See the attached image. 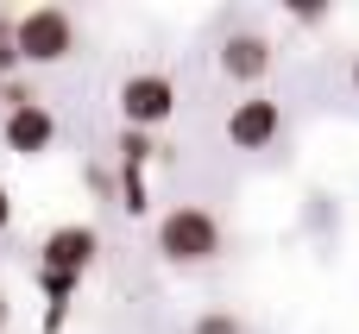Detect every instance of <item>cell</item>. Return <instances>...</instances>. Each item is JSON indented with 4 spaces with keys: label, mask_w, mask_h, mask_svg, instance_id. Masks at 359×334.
I'll return each mask as SVG.
<instances>
[{
    "label": "cell",
    "mask_w": 359,
    "mask_h": 334,
    "mask_svg": "<svg viewBox=\"0 0 359 334\" xmlns=\"http://www.w3.org/2000/svg\"><path fill=\"white\" fill-rule=\"evenodd\" d=\"M158 259L164 265H208V259H221V221L208 215V208H196V202H177L164 221H158Z\"/></svg>",
    "instance_id": "obj_1"
},
{
    "label": "cell",
    "mask_w": 359,
    "mask_h": 334,
    "mask_svg": "<svg viewBox=\"0 0 359 334\" xmlns=\"http://www.w3.org/2000/svg\"><path fill=\"white\" fill-rule=\"evenodd\" d=\"M13 32H19V63H63L76 51V19L63 6H32L13 19Z\"/></svg>",
    "instance_id": "obj_2"
},
{
    "label": "cell",
    "mask_w": 359,
    "mask_h": 334,
    "mask_svg": "<svg viewBox=\"0 0 359 334\" xmlns=\"http://www.w3.org/2000/svg\"><path fill=\"white\" fill-rule=\"evenodd\" d=\"M170 114H177V82L170 76L139 69V76L120 82V120H126V133H158Z\"/></svg>",
    "instance_id": "obj_3"
},
{
    "label": "cell",
    "mask_w": 359,
    "mask_h": 334,
    "mask_svg": "<svg viewBox=\"0 0 359 334\" xmlns=\"http://www.w3.org/2000/svg\"><path fill=\"white\" fill-rule=\"evenodd\" d=\"M278 133H284V107H278L271 95L233 101V114H227V145H233V152H265Z\"/></svg>",
    "instance_id": "obj_4"
},
{
    "label": "cell",
    "mask_w": 359,
    "mask_h": 334,
    "mask_svg": "<svg viewBox=\"0 0 359 334\" xmlns=\"http://www.w3.org/2000/svg\"><path fill=\"white\" fill-rule=\"evenodd\" d=\"M95 253H101V234L82 227V221H69V227H50V234H44L38 265H44V272H69V278H82V272L95 265Z\"/></svg>",
    "instance_id": "obj_5"
},
{
    "label": "cell",
    "mask_w": 359,
    "mask_h": 334,
    "mask_svg": "<svg viewBox=\"0 0 359 334\" xmlns=\"http://www.w3.org/2000/svg\"><path fill=\"white\" fill-rule=\"evenodd\" d=\"M0 133H6V152L38 158V152H50V145H57V114H50L44 101H13Z\"/></svg>",
    "instance_id": "obj_6"
},
{
    "label": "cell",
    "mask_w": 359,
    "mask_h": 334,
    "mask_svg": "<svg viewBox=\"0 0 359 334\" xmlns=\"http://www.w3.org/2000/svg\"><path fill=\"white\" fill-rule=\"evenodd\" d=\"M221 76L259 88V82L271 76V38H265V32H227V38H221Z\"/></svg>",
    "instance_id": "obj_7"
},
{
    "label": "cell",
    "mask_w": 359,
    "mask_h": 334,
    "mask_svg": "<svg viewBox=\"0 0 359 334\" xmlns=\"http://www.w3.org/2000/svg\"><path fill=\"white\" fill-rule=\"evenodd\" d=\"M38 290H44V303H63V309H69L76 278H69V272H44V265H38Z\"/></svg>",
    "instance_id": "obj_8"
},
{
    "label": "cell",
    "mask_w": 359,
    "mask_h": 334,
    "mask_svg": "<svg viewBox=\"0 0 359 334\" xmlns=\"http://www.w3.org/2000/svg\"><path fill=\"white\" fill-rule=\"evenodd\" d=\"M189 334H246L240 328V316H227V309H208V316H196V328Z\"/></svg>",
    "instance_id": "obj_9"
},
{
    "label": "cell",
    "mask_w": 359,
    "mask_h": 334,
    "mask_svg": "<svg viewBox=\"0 0 359 334\" xmlns=\"http://www.w3.org/2000/svg\"><path fill=\"white\" fill-rule=\"evenodd\" d=\"M120 152H126V171L151 164V133H126V139H120Z\"/></svg>",
    "instance_id": "obj_10"
},
{
    "label": "cell",
    "mask_w": 359,
    "mask_h": 334,
    "mask_svg": "<svg viewBox=\"0 0 359 334\" xmlns=\"http://www.w3.org/2000/svg\"><path fill=\"white\" fill-rule=\"evenodd\" d=\"M290 19H303V25H316V19H328V6H316V0H290Z\"/></svg>",
    "instance_id": "obj_11"
},
{
    "label": "cell",
    "mask_w": 359,
    "mask_h": 334,
    "mask_svg": "<svg viewBox=\"0 0 359 334\" xmlns=\"http://www.w3.org/2000/svg\"><path fill=\"white\" fill-rule=\"evenodd\" d=\"M63 322H69V309H63V303H50V309H44V334H57Z\"/></svg>",
    "instance_id": "obj_12"
},
{
    "label": "cell",
    "mask_w": 359,
    "mask_h": 334,
    "mask_svg": "<svg viewBox=\"0 0 359 334\" xmlns=\"http://www.w3.org/2000/svg\"><path fill=\"white\" fill-rule=\"evenodd\" d=\"M6 221H13V202H6V183H0V234H6Z\"/></svg>",
    "instance_id": "obj_13"
},
{
    "label": "cell",
    "mask_w": 359,
    "mask_h": 334,
    "mask_svg": "<svg viewBox=\"0 0 359 334\" xmlns=\"http://www.w3.org/2000/svg\"><path fill=\"white\" fill-rule=\"evenodd\" d=\"M6 322H13V303H6V290H0V334H6Z\"/></svg>",
    "instance_id": "obj_14"
},
{
    "label": "cell",
    "mask_w": 359,
    "mask_h": 334,
    "mask_svg": "<svg viewBox=\"0 0 359 334\" xmlns=\"http://www.w3.org/2000/svg\"><path fill=\"white\" fill-rule=\"evenodd\" d=\"M353 88H359V57H353Z\"/></svg>",
    "instance_id": "obj_15"
}]
</instances>
